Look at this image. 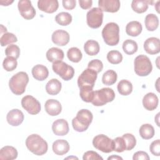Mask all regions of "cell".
Returning a JSON list of instances; mask_svg holds the SVG:
<instances>
[{
  "label": "cell",
  "instance_id": "cell-1",
  "mask_svg": "<svg viewBox=\"0 0 160 160\" xmlns=\"http://www.w3.org/2000/svg\"><path fill=\"white\" fill-rule=\"evenodd\" d=\"M26 145L31 152L37 156L44 154L48 149L47 142L36 134H31L26 138Z\"/></svg>",
  "mask_w": 160,
  "mask_h": 160
},
{
  "label": "cell",
  "instance_id": "cell-2",
  "mask_svg": "<svg viewBox=\"0 0 160 160\" xmlns=\"http://www.w3.org/2000/svg\"><path fill=\"white\" fill-rule=\"evenodd\" d=\"M93 116L88 109H82L79 111L76 116L72 120L74 129L78 132H84L88 129L92 121Z\"/></svg>",
  "mask_w": 160,
  "mask_h": 160
},
{
  "label": "cell",
  "instance_id": "cell-3",
  "mask_svg": "<svg viewBox=\"0 0 160 160\" xmlns=\"http://www.w3.org/2000/svg\"><path fill=\"white\" fill-rule=\"evenodd\" d=\"M28 82V74L24 71H21L11 78L9 81V87L12 93L16 95H21L24 92Z\"/></svg>",
  "mask_w": 160,
  "mask_h": 160
},
{
  "label": "cell",
  "instance_id": "cell-4",
  "mask_svg": "<svg viewBox=\"0 0 160 160\" xmlns=\"http://www.w3.org/2000/svg\"><path fill=\"white\" fill-rule=\"evenodd\" d=\"M102 36L104 42L109 46H116L119 41V28L113 22L105 25L102 31Z\"/></svg>",
  "mask_w": 160,
  "mask_h": 160
},
{
  "label": "cell",
  "instance_id": "cell-5",
  "mask_svg": "<svg viewBox=\"0 0 160 160\" xmlns=\"http://www.w3.org/2000/svg\"><path fill=\"white\" fill-rule=\"evenodd\" d=\"M114 98L115 93L113 89L109 88H104L94 91L91 103L95 106H101L112 101Z\"/></svg>",
  "mask_w": 160,
  "mask_h": 160
},
{
  "label": "cell",
  "instance_id": "cell-6",
  "mask_svg": "<svg viewBox=\"0 0 160 160\" xmlns=\"http://www.w3.org/2000/svg\"><path fill=\"white\" fill-rule=\"evenodd\" d=\"M134 71L139 76L149 75L152 69V66L149 58L145 55L138 56L134 61Z\"/></svg>",
  "mask_w": 160,
  "mask_h": 160
},
{
  "label": "cell",
  "instance_id": "cell-7",
  "mask_svg": "<svg viewBox=\"0 0 160 160\" xmlns=\"http://www.w3.org/2000/svg\"><path fill=\"white\" fill-rule=\"evenodd\" d=\"M52 68L53 71L64 81L71 79L74 74V68L62 61L53 62Z\"/></svg>",
  "mask_w": 160,
  "mask_h": 160
},
{
  "label": "cell",
  "instance_id": "cell-8",
  "mask_svg": "<svg viewBox=\"0 0 160 160\" xmlns=\"http://www.w3.org/2000/svg\"><path fill=\"white\" fill-rule=\"evenodd\" d=\"M92 144L97 149L106 153L114 151L113 139H111L104 134L96 136L92 140Z\"/></svg>",
  "mask_w": 160,
  "mask_h": 160
},
{
  "label": "cell",
  "instance_id": "cell-9",
  "mask_svg": "<svg viewBox=\"0 0 160 160\" xmlns=\"http://www.w3.org/2000/svg\"><path fill=\"white\" fill-rule=\"evenodd\" d=\"M98 73L94 70L87 68L86 69L78 79V85L79 88H93L94 83L97 79Z\"/></svg>",
  "mask_w": 160,
  "mask_h": 160
},
{
  "label": "cell",
  "instance_id": "cell-10",
  "mask_svg": "<svg viewBox=\"0 0 160 160\" xmlns=\"http://www.w3.org/2000/svg\"><path fill=\"white\" fill-rule=\"evenodd\" d=\"M103 11L99 8H93L86 14V21L89 27L96 29L99 28L103 21Z\"/></svg>",
  "mask_w": 160,
  "mask_h": 160
},
{
  "label": "cell",
  "instance_id": "cell-11",
  "mask_svg": "<svg viewBox=\"0 0 160 160\" xmlns=\"http://www.w3.org/2000/svg\"><path fill=\"white\" fill-rule=\"evenodd\" d=\"M22 107L30 114H38L41 109L40 102L33 96L27 95L21 99Z\"/></svg>",
  "mask_w": 160,
  "mask_h": 160
},
{
  "label": "cell",
  "instance_id": "cell-12",
  "mask_svg": "<svg viewBox=\"0 0 160 160\" xmlns=\"http://www.w3.org/2000/svg\"><path fill=\"white\" fill-rule=\"evenodd\" d=\"M18 7L21 16L25 19L30 20L34 18L36 12L30 1L20 0L18 2Z\"/></svg>",
  "mask_w": 160,
  "mask_h": 160
},
{
  "label": "cell",
  "instance_id": "cell-13",
  "mask_svg": "<svg viewBox=\"0 0 160 160\" xmlns=\"http://www.w3.org/2000/svg\"><path fill=\"white\" fill-rule=\"evenodd\" d=\"M98 6L102 11L116 12L119 11L121 3L119 0H99Z\"/></svg>",
  "mask_w": 160,
  "mask_h": 160
},
{
  "label": "cell",
  "instance_id": "cell-14",
  "mask_svg": "<svg viewBox=\"0 0 160 160\" xmlns=\"http://www.w3.org/2000/svg\"><path fill=\"white\" fill-rule=\"evenodd\" d=\"M51 39L55 44L59 46H64L69 41V34L64 30L58 29L53 32Z\"/></svg>",
  "mask_w": 160,
  "mask_h": 160
},
{
  "label": "cell",
  "instance_id": "cell-15",
  "mask_svg": "<svg viewBox=\"0 0 160 160\" xmlns=\"http://www.w3.org/2000/svg\"><path fill=\"white\" fill-rule=\"evenodd\" d=\"M8 122L12 126L20 125L24 120V114L22 112L18 109H13L8 112L6 116Z\"/></svg>",
  "mask_w": 160,
  "mask_h": 160
},
{
  "label": "cell",
  "instance_id": "cell-16",
  "mask_svg": "<svg viewBox=\"0 0 160 160\" xmlns=\"http://www.w3.org/2000/svg\"><path fill=\"white\" fill-rule=\"evenodd\" d=\"M144 49L149 54H156L160 51L159 39L155 37L148 38L144 42Z\"/></svg>",
  "mask_w": 160,
  "mask_h": 160
},
{
  "label": "cell",
  "instance_id": "cell-17",
  "mask_svg": "<svg viewBox=\"0 0 160 160\" xmlns=\"http://www.w3.org/2000/svg\"><path fill=\"white\" fill-rule=\"evenodd\" d=\"M52 130L55 135L61 136L66 135L69 130L68 122L64 119H57L52 123Z\"/></svg>",
  "mask_w": 160,
  "mask_h": 160
},
{
  "label": "cell",
  "instance_id": "cell-18",
  "mask_svg": "<svg viewBox=\"0 0 160 160\" xmlns=\"http://www.w3.org/2000/svg\"><path fill=\"white\" fill-rule=\"evenodd\" d=\"M38 7L42 11L47 13H53L58 9L59 3L57 0H39Z\"/></svg>",
  "mask_w": 160,
  "mask_h": 160
},
{
  "label": "cell",
  "instance_id": "cell-19",
  "mask_svg": "<svg viewBox=\"0 0 160 160\" xmlns=\"http://www.w3.org/2000/svg\"><path fill=\"white\" fill-rule=\"evenodd\" d=\"M44 108L46 112L51 116L59 114L62 110V106L59 101L54 99L47 100L45 102Z\"/></svg>",
  "mask_w": 160,
  "mask_h": 160
},
{
  "label": "cell",
  "instance_id": "cell-20",
  "mask_svg": "<svg viewBox=\"0 0 160 160\" xmlns=\"http://www.w3.org/2000/svg\"><path fill=\"white\" fill-rule=\"evenodd\" d=\"M142 105L148 111L154 110L158 105V98L153 92L146 94L142 99Z\"/></svg>",
  "mask_w": 160,
  "mask_h": 160
},
{
  "label": "cell",
  "instance_id": "cell-21",
  "mask_svg": "<svg viewBox=\"0 0 160 160\" xmlns=\"http://www.w3.org/2000/svg\"><path fill=\"white\" fill-rule=\"evenodd\" d=\"M69 148L68 142L64 139H58L52 144L53 152L59 156L66 154L69 151Z\"/></svg>",
  "mask_w": 160,
  "mask_h": 160
},
{
  "label": "cell",
  "instance_id": "cell-22",
  "mask_svg": "<svg viewBox=\"0 0 160 160\" xmlns=\"http://www.w3.org/2000/svg\"><path fill=\"white\" fill-rule=\"evenodd\" d=\"M32 75L38 81H44L48 77L49 71L45 66L37 64L32 69Z\"/></svg>",
  "mask_w": 160,
  "mask_h": 160
},
{
  "label": "cell",
  "instance_id": "cell-23",
  "mask_svg": "<svg viewBox=\"0 0 160 160\" xmlns=\"http://www.w3.org/2000/svg\"><path fill=\"white\" fill-rule=\"evenodd\" d=\"M46 58L51 62L62 61L64 58V54L62 49L58 48H51L46 52Z\"/></svg>",
  "mask_w": 160,
  "mask_h": 160
},
{
  "label": "cell",
  "instance_id": "cell-24",
  "mask_svg": "<svg viewBox=\"0 0 160 160\" xmlns=\"http://www.w3.org/2000/svg\"><path fill=\"white\" fill-rule=\"evenodd\" d=\"M18 157L16 149L11 146H6L0 150V159L2 160H12Z\"/></svg>",
  "mask_w": 160,
  "mask_h": 160
},
{
  "label": "cell",
  "instance_id": "cell-25",
  "mask_svg": "<svg viewBox=\"0 0 160 160\" xmlns=\"http://www.w3.org/2000/svg\"><path fill=\"white\" fill-rule=\"evenodd\" d=\"M142 27L141 24L137 21H132L128 23L126 27V32L128 35L136 37L142 32Z\"/></svg>",
  "mask_w": 160,
  "mask_h": 160
},
{
  "label": "cell",
  "instance_id": "cell-26",
  "mask_svg": "<svg viewBox=\"0 0 160 160\" xmlns=\"http://www.w3.org/2000/svg\"><path fill=\"white\" fill-rule=\"evenodd\" d=\"M61 82L57 79H51L46 85V91L50 95L58 94L61 89Z\"/></svg>",
  "mask_w": 160,
  "mask_h": 160
},
{
  "label": "cell",
  "instance_id": "cell-27",
  "mask_svg": "<svg viewBox=\"0 0 160 160\" xmlns=\"http://www.w3.org/2000/svg\"><path fill=\"white\" fill-rule=\"evenodd\" d=\"M84 50L87 54L89 56H95L99 52V44L96 41L88 40L84 45Z\"/></svg>",
  "mask_w": 160,
  "mask_h": 160
},
{
  "label": "cell",
  "instance_id": "cell-28",
  "mask_svg": "<svg viewBox=\"0 0 160 160\" xmlns=\"http://www.w3.org/2000/svg\"><path fill=\"white\" fill-rule=\"evenodd\" d=\"M145 26L149 31H155L159 25V19L156 15L154 14H149L145 18Z\"/></svg>",
  "mask_w": 160,
  "mask_h": 160
},
{
  "label": "cell",
  "instance_id": "cell-29",
  "mask_svg": "<svg viewBox=\"0 0 160 160\" xmlns=\"http://www.w3.org/2000/svg\"><path fill=\"white\" fill-rule=\"evenodd\" d=\"M117 88L120 94L122 96H128L132 92V85L130 81L126 79H122L118 84Z\"/></svg>",
  "mask_w": 160,
  "mask_h": 160
},
{
  "label": "cell",
  "instance_id": "cell-30",
  "mask_svg": "<svg viewBox=\"0 0 160 160\" xmlns=\"http://www.w3.org/2000/svg\"><path fill=\"white\" fill-rule=\"evenodd\" d=\"M139 134L142 139H151L154 135V129L149 124H144L139 128Z\"/></svg>",
  "mask_w": 160,
  "mask_h": 160
},
{
  "label": "cell",
  "instance_id": "cell-31",
  "mask_svg": "<svg viewBox=\"0 0 160 160\" xmlns=\"http://www.w3.org/2000/svg\"><path fill=\"white\" fill-rule=\"evenodd\" d=\"M149 1L145 0H133L131 2V8L137 13H143L148 8Z\"/></svg>",
  "mask_w": 160,
  "mask_h": 160
},
{
  "label": "cell",
  "instance_id": "cell-32",
  "mask_svg": "<svg viewBox=\"0 0 160 160\" xmlns=\"http://www.w3.org/2000/svg\"><path fill=\"white\" fill-rule=\"evenodd\" d=\"M117 78V73L114 70L109 69L103 74L102 77V81L104 84L111 86L116 82Z\"/></svg>",
  "mask_w": 160,
  "mask_h": 160
},
{
  "label": "cell",
  "instance_id": "cell-33",
  "mask_svg": "<svg viewBox=\"0 0 160 160\" xmlns=\"http://www.w3.org/2000/svg\"><path fill=\"white\" fill-rule=\"evenodd\" d=\"M138 48L137 42L132 39H126L122 44V49L124 52L128 55H132L135 53Z\"/></svg>",
  "mask_w": 160,
  "mask_h": 160
},
{
  "label": "cell",
  "instance_id": "cell-34",
  "mask_svg": "<svg viewBox=\"0 0 160 160\" xmlns=\"http://www.w3.org/2000/svg\"><path fill=\"white\" fill-rule=\"evenodd\" d=\"M68 59L73 62H79L82 57V54L79 49L76 47H72L69 49L67 52Z\"/></svg>",
  "mask_w": 160,
  "mask_h": 160
},
{
  "label": "cell",
  "instance_id": "cell-35",
  "mask_svg": "<svg viewBox=\"0 0 160 160\" xmlns=\"http://www.w3.org/2000/svg\"><path fill=\"white\" fill-rule=\"evenodd\" d=\"M55 21L61 26H68L72 21V16L68 12H61L56 16Z\"/></svg>",
  "mask_w": 160,
  "mask_h": 160
},
{
  "label": "cell",
  "instance_id": "cell-36",
  "mask_svg": "<svg viewBox=\"0 0 160 160\" xmlns=\"http://www.w3.org/2000/svg\"><path fill=\"white\" fill-rule=\"evenodd\" d=\"M94 91L91 88H80L79 95L82 100L86 102H91L94 98Z\"/></svg>",
  "mask_w": 160,
  "mask_h": 160
},
{
  "label": "cell",
  "instance_id": "cell-37",
  "mask_svg": "<svg viewBox=\"0 0 160 160\" xmlns=\"http://www.w3.org/2000/svg\"><path fill=\"white\" fill-rule=\"evenodd\" d=\"M108 61L112 64H119L122 60V56L121 53L116 50H112L108 52L107 54Z\"/></svg>",
  "mask_w": 160,
  "mask_h": 160
},
{
  "label": "cell",
  "instance_id": "cell-38",
  "mask_svg": "<svg viewBox=\"0 0 160 160\" xmlns=\"http://www.w3.org/2000/svg\"><path fill=\"white\" fill-rule=\"evenodd\" d=\"M17 37L12 33L4 32L1 35L0 42L1 46H5L6 45H10L12 43L17 42Z\"/></svg>",
  "mask_w": 160,
  "mask_h": 160
},
{
  "label": "cell",
  "instance_id": "cell-39",
  "mask_svg": "<svg viewBox=\"0 0 160 160\" xmlns=\"http://www.w3.org/2000/svg\"><path fill=\"white\" fill-rule=\"evenodd\" d=\"M18 65V62L16 59L12 57H6L2 62L3 68L6 71H14Z\"/></svg>",
  "mask_w": 160,
  "mask_h": 160
},
{
  "label": "cell",
  "instance_id": "cell-40",
  "mask_svg": "<svg viewBox=\"0 0 160 160\" xmlns=\"http://www.w3.org/2000/svg\"><path fill=\"white\" fill-rule=\"evenodd\" d=\"M5 54L7 57H12L18 59L20 55V49L17 45L10 44L6 48Z\"/></svg>",
  "mask_w": 160,
  "mask_h": 160
},
{
  "label": "cell",
  "instance_id": "cell-41",
  "mask_svg": "<svg viewBox=\"0 0 160 160\" xmlns=\"http://www.w3.org/2000/svg\"><path fill=\"white\" fill-rule=\"evenodd\" d=\"M122 138L125 141L127 151H130L135 147L136 144V140L134 135L130 133H126L122 136Z\"/></svg>",
  "mask_w": 160,
  "mask_h": 160
},
{
  "label": "cell",
  "instance_id": "cell-42",
  "mask_svg": "<svg viewBox=\"0 0 160 160\" xmlns=\"http://www.w3.org/2000/svg\"><path fill=\"white\" fill-rule=\"evenodd\" d=\"M114 151L118 152H122L126 150V146L124 139L122 137H117L113 139Z\"/></svg>",
  "mask_w": 160,
  "mask_h": 160
},
{
  "label": "cell",
  "instance_id": "cell-43",
  "mask_svg": "<svg viewBox=\"0 0 160 160\" xmlns=\"http://www.w3.org/2000/svg\"><path fill=\"white\" fill-rule=\"evenodd\" d=\"M88 68L91 69L97 73L100 72L103 69V64L101 61L99 59H93L89 62Z\"/></svg>",
  "mask_w": 160,
  "mask_h": 160
},
{
  "label": "cell",
  "instance_id": "cell-44",
  "mask_svg": "<svg viewBox=\"0 0 160 160\" xmlns=\"http://www.w3.org/2000/svg\"><path fill=\"white\" fill-rule=\"evenodd\" d=\"M149 149L151 153L156 156L160 155V141L159 139L152 141L149 146Z\"/></svg>",
  "mask_w": 160,
  "mask_h": 160
},
{
  "label": "cell",
  "instance_id": "cell-45",
  "mask_svg": "<svg viewBox=\"0 0 160 160\" xmlns=\"http://www.w3.org/2000/svg\"><path fill=\"white\" fill-rule=\"evenodd\" d=\"M82 159L84 160H102V158L101 156H100L96 152L92 151L86 152L83 155Z\"/></svg>",
  "mask_w": 160,
  "mask_h": 160
},
{
  "label": "cell",
  "instance_id": "cell-46",
  "mask_svg": "<svg viewBox=\"0 0 160 160\" xmlns=\"http://www.w3.org/2000/svg\"><path fill=\"white\" fill-rule=\"evenodd\" d=\"M132 159L133 160H149L150 158L147 152L144 151H138L134 154Z\"/></svg>",
  "mask_w": 160,
  "mask_h": 160
},
{
  "label": "cell",
  "instance_id": "cell-47",
  "mask_svg": "<svg viewBox=\"0 0 160 160\" xmlns=\"http://www.w3.org/2000/svg\"><path fill=\"white\" fill-rule=\"evenodd\" d=\"M76 0H63L62 6L64 8L68 10H72L76 7Z\"/></svg>",
  "mask_w": 160,
  "mask_h": 160
},
{
  "label": "cell",
  "instance_id": "cell-48",
  "mask_svg": "<svg viewBox=\"0 0 160 160\" xmlns=\"http://www.w3.org/2000/svg\"><path fill=\"white\" fill-rule=\"evenodd\" d=\"M80 7L83 9H89L92 4V1L91 0H79V1Z\"/></svg>",
  "mask_w": 160,
  "mask_h": 160
},
{
  "label": "cell",
  "instance_id": "cell-49",
  "mask_svg": "<svg viewBox=\"0 0 160 160\" xmlns=\"http://www.w3.org/2000/svg\"><path fill=\"white\" fill-rule=\"evenodd\" d=\"M13 1H3V0H1L0 1V3L2 6H9L10 4L12 3Z\"/></svg>",
  "mask_w": 160,
  "mask_h": 160
},
{
  "label": "cell",
  "instance_id": "cell-50",
  "mask_svg": "<svg viewBox=\"0 0 160 160\" xmlns=\"http://www.w3.org/2000/svg\"><path fill=\"white\" fill-rule=\"evenodd\" d=\"M108 160L109 159H122V158L120 156H114V155H112L111 156H109L108 158Z\"/></svg>",
  "mask_w": 160,
  "mask_h": 160
}]
</instances>
